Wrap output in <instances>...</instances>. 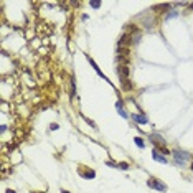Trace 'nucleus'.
Listing matches in <instances>:
<instances>
[{"instance_id": "obj_1", "label": "nucleus", "mask_w": 193, "mask_h": 193, "mask_svg": "<svg viewBox=\"0 0 193 193\" xmlns=\"http://www.w3.org/2000/svg\"><path fill=\"white\" fill-rule=\"evenodd\" d=\"M172 155L173 158H175V162L177 163H180V165H185L187 162H190V152H187V150H182V149H175V150H172Z\"/></svg>"}, {"instance_id": "obj_2", "label": "nucleus", "mask_w": 193, "mask_h": 193, "mask_svg": "<svg viewBox=\"0 0 193 193\" xmlns=\"http://www.w3.org/2000/svg\"><path fill=\"white\" fill-rule=\"evenodd\" d=\"M147 185L150 188H153V190H157V191H167V185L162 180H158V178H149Z\"/></svg>"}, {"instance_id": "obj_3", "label": "nucleus", "mask_w": 193, "mask_h": 193, "mask_svg": "<svg viewBox=\"0 0 193 193\" xmlns=\"http://www.w3.org/2000/svg\"><path fill=\"white\" fill-rule=\"evenodd\" d=\"M132 43V35L131 33H124L122 36H120V40L117 41V48H129Z\"/></svg>"}, {"instance_id": "obj_4", "label": "nucleus", "mask_w": 193, "mask_h": 193, "mask_svg": "<svg viewBox=\"0 0 193 193\" xmlns=\"http://www.w3.org/2000/svg\"><path fill=\"white\" fill-rule=\"evenodd\" d=\"M117 73L120 74V79H129V65H120L117 66Z\"/></svg>"}, {"instance_id": "obj_5", "label": "nucleus", "mask_w": 193, "mask_h": 193, "mask_svg": "<svg viewBox=\"0 0 193 193\" xmlns=\"http://www.w3.org/2000/svg\"><path fill=\"white\" fill-rule=\"evenodd\" d=\"M131 119L136 120L137 124H149V119L145 117V114H131Z\"/></svg>"}, {"instance_id": "obj_6", "label": "nucleus", "mask_w": 193, "mask_h": 193, "mask_svg": "<svg viewBox=\"0 0 193 193\" xmlns=\"http://www.w3.org/2000/svg\"><path fill=\"white\" fill-rule=\"evenodd\" d=\"M152 157H153V160H157V162H160V163H167L168 162L167 158H165V155L160 153L157 149H153V150H152Z\"/></svg>"}, {"instance_id": "obj_7", "label": "nucleus", "mask_w": 193, "mask_h": 193, "mask_svg": "<svg viewBox=\"0 0 193 193\" xmlns=\"http://www.w3.org/2000/svg\"><path fill=\"white\" fill-rule=\"evenodd\" d=\"M115 109H117V112L120 114V117H124V119H127L129 117V114L125 112V109H124V104H122V101H115Z\"/></svg>"}, {"instance_id": "obj_8", "label": "nucleus", "mask_w": 193, "mask_h": 193, "mask_svg": "<svg viewBox=\"0 0 193 193\" xmlns=\"http://www.w3.org/2000/svg\"><path fill=\"white\" fill-rule=\"evenodd\" d=\"M88 60H89V65H91V66H93V68L96 69V73H98V74H99V76H101V78H103V79H106V81H107V83H111V81H109V79H107V78H106V76H104V73H103V71L99 69V66H98V65H96V63H94V60H91L89 56H88Z\"/></svg>"}, {"instance_id": "obj_9", "label": "nucleus", "mask_w": 193, "mask_h": 193, "mask_svg": "<svg viewBox=\"0 0 193 193\" xmlns=\"http://www.w3.org/2000/svg\"><path fill=\"white\" fill-rule=\"evenodd\" d=\"M120 86H122L124 91H132V88H134L131 78H129V79H120Z\"/></svg>"}, {"instance_id": "obj_10", "label": "nucleus", "mask_w": 193, "mask_h": 193, "mask_svg": "<svg viewBox=\"0 0 193 193\" xmlns=\"http://www.w3.org/2000/svg\"><path fill=\"white\" fill-rule=\"evenodd\" d=\"M153 10H155L157 13L170 12V5H168V3H160V5H155V7H153Z\"/></svg>"}, {"instance_id": "obj_11", "label": "nucleus", "mask_w": 193, "mask_h": 193, "mask_svg": "<svg viewBox=\"0 0 193 193\" xmlns=\"http://www.w3.org/2000/svg\"><path fill=\"white\" fill-rule=\"evenodd\" d=\"M150 139H152V141H158V142H160V145H163V144H165L163 137L158 136V134H150Z\"/></svg>"}, {"instance_id": "obj_12", "label": "nucleus", "mask_w": 193, "mask_h": 193, "mask_svg": "<svg viewBox=\"0 0 193 193\" xmlns=\"http://www.w3.org/2000/svg\"><path fill=\"white\" fill-rule=\"evenodd\" d=\"M83 177H84V178H94V177H96V172L93 170V168H91V170L88 168V172H84Z\"/></svg>"}, {"instance_id": "obj_13", "label": "nucleus", "mask_w": 193, "mask_h": 193, "mask_svg": "<svg viewBox=\"0 0 193 193\" xmlns=\"http://www.w3.org/2000/svg\"><path fill=\"white\" fill-rule=\"evenodd\" d=\"M134 142L137 144L139 149H144V147H145V144H144V139H142V137H136V139H134Z\"/></svg>"}, {"instance_id": "obj_14", "label": "nucleus", "mask_w": 193, "mask_h": 193, "mask_svg": "<svg viewBox=\"0 0 193 193\" xmlns=\"http://www.w3.org/2000/svg\"><path fill=\"white\" fill-rule=\"evenodd\" d=\"M117 167L120 168V170H129V168H131V165H129L127 162H120V163H119Z\"/></svg>"}, {"instance_id": "obj_15", "label": "nucleus", "mask_w": 193, "mask_h": 193, "mask_svg": "<svg viewBox=\"0 0 193 193\" xmlns=\"http://www.w3.org/2000/svg\"><path fill=\"white\" fill-rule=\"evenodd\" d=\"M89 5L93 7V8H99V7H101V2H99V0H91Z\"/></svg>"}, {"instance_id": "obj_16", "label": "nucleus", "mask_w": 193, "mask_h": 193, "mask_svg": "<svg viewBox=\"0 0 193 193\" xmlns=\"http://www.w3.org/2000/svg\"><path fill=\"white\" fill-rule=\"evenodd\" d=\"M127 31L132 35V31H137V27L134 25V23H129V27H127Z\"/></svg>"}, {"instance_id": "obj_17", "label": "nucleus", "mask_w": 193, "mask_h": 193, "mask_svg": "<svg viewBox=\"0 0 193 193\" xmlns=\"http://www.w3.org/2000/svg\"><path fill=\"white\" fill-rule=\"evenodd\" d=\"M177 15H178V13H177V12H172V13H170V12H168V13H167V18H175Z\"/></svg>"}, {"instance_id": "obj_18", "label": "nucleus", "mask_w": 193, "mask_h": 193, "mask_svg": "<svg viewBox=\"0 0 193 193\" xmlns=\"http://www.w3.org/2000/svg\"><path fill=\"white\" fill-rule=\"evenodd\" d=\"M58 127H60V125H58V124H51V125H50V131H56Z\"/></svg>"}, {"instance_id": "obj_19", "label": "nucleus", "mask_w": 193, "mask_h": 193, "mask_svg": "<svg viewBox=\"0 0 193 193\" xmlns=\"http://www.w3.org/2000/svg\"><path fill=\"white\" fill-rule=\"evenodd\" d=\"M5 193H17V191H15V190H7Z\"/></svg>"}, {"instance_id": "obj_20", "label": "nucleus", "mask_w": 193, "mask_h": 193, "mask_svg": "<svg viewBox=\"0 0 193 193\" xmlns=\"http://www.w3.org/2000/svg\"><path fill=\"white\" fill-rule=\"evenodd\" d=\"M61 193H69L68 190H61Z\"/></svg>"}, {"instance_id": "obj_21", "label": "nucleus", "mask_w": 193, "mask_h": 193, "mask_svg": "<svg viewBox=\"0 0 193 193\" xmlns=\"http://www.w3.org/2000/svg\"><path fill=\"white\" fill-rule=\"evenodd\" d=\"M190 168H191V172H193V162H191V165H190Z\"/></svg>"}, {"instance_id": "obj_22", "label": "nucleus", "mask_w": 193, "mask_h": 193, "mask_svg": "<svg viewBox=\"0 0 193 193\" xmlns=\"http://www.w3.org/2000/svg\"><path fill=\"white\" fill-rule=\"evenodd\" d=\"M190 8H191V10H193V3H191V5H190Z\"/></svg>"}, {"instance_id": "obj_23", "label": "nucleus", "mask_w": 193, "mask_h": 193, "mask_svg": "<svg viewBox=\"0 0 193 193\" xmlns=\"http://www.w3.org/2000/svg\"><path fill=\"white\" fill-rule=\"evenodd\" d=\"M30 193H38V191H30Z\"/></svg>"}]
</instances>
